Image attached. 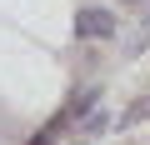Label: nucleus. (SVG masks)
<instances>
[{
  "mask_svg": "<svg viewBox=\"0 0 150 145\" xmlns=\"http://www.w3.org/2000/svg\"><path fill=\"white\" fill-rule=\"evenodd\" d=\"M75 35H85V40H105V35H115V15H110L105 5H85L80 15H75Z\"/></svg>",
  "mask_w": 150,
  "mask_h": 145,
  "instance_id": "obj_1",
  "label": "nucleus"
},
{
  "mask_svg": "<svg viewBox=\"0 0 150 145\" xmlns=\"http://www.w3.org/2000/svg\"><path fill=\"white\" fill-rule=\"evenodd\" d=\"M55 130H60V125H50V130H40V135H35L30 145H50V135H55Z\"/></svg>",
  "mask_w": 150,
  "mask_h": 145,
  "instance_id": "obj_2",
  "label": "nucleus"
}]
</instances>
